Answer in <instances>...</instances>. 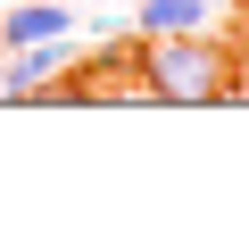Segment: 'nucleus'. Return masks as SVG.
<instances>
[{
  "mask_svg": "<svg viewBox=\"0 0 249 241\" xmlns=\"http://www.w3.org/2000/svg\"><path fill=\"white\" fill-rule=\"evenodd\" d=\"M208 25V0H142V34H183Z\"/></svg>",
  "mask_w": 249,
  "mask_h": 241,
  "instance_id": "20e7f679",
  "label": "nucleus"
},
{
  "mask_svg": "<svg viewBox=\"0 0 249 241\" xmlns=\"http://www.w3.org/2000/svg\"><path fill=\"white\" fill-rule=\"evenodd\" d=\"M133 58H142V92L166 100V108H216V100L241 92V67H232V50H224L208 25L133 34Z\"/></svg>",
  "mask_w": 249,
  "mask_h": 241,
  "instance_id": "f257e3e1",
  "label": "nucleus"
},
{
  "mask_svg": "<svg viewBox=\"0 0 249 241\" xmlns=\"http://www.w3.org/2000/svg\"><path fill=\"white\" fill-rule=\"evenodd\" d=\"M42 34H75V17L67 9H9V25H0V50H17V42H42Z\"/></svg>",
  "mask_w": 249,
  "mask_h": 241,
  "instance_id": "7ed1b4c3",
  "label": "nucleus"
},
{
  "mask_svg": "<svg viewBox=\"0 0 249 241\" xmlns=\"http://www.w3.org/2000/svg\"><path fill=\"white\" fill-rule=\"evenodd\" d=\"M34 100H75V108H124V100H150L142 92V58H133V42H116V50H100V58H83L67 83H42Z\"/></svg>",
  "mask_w": 249,
  "mask_h": 241,
  "instance_id": "f03ea898",
  "label": "nucleus"
}]
</instances>
